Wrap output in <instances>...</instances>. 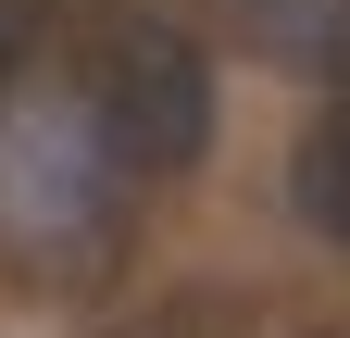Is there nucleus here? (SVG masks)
Masks as SVG:
<instances>
[{"instance_id": "nucleus-1", "label": "nucleus", "mask_w": 350, "mask_h": 338, "mask_svg": "<svg viewBox=\"0 0 350 338\" xmlns=\"http://www.w3.org/2000/svg\"><path fill=\"white\" fill-rule=\"evenodd\" d=\"M125 163H113V125L88 88L38 75V88L0 101V250L38 276H88L125 226Z\"/></svg>"}, {"instance_id": "nucleus-2", "label": "nucleus", "mask_w": 350, "mask_h": 338, "mask_svg": "<svg viewBox=\"0 0 350 338\" xmlns=\"http://www.w3.org/2000/svg\"><path fill=\"white\" fill-rule=\"evenodd\" d=\"M88 101H100L125 176H188V163L213 151V63H200L175 25L113 38V63H100V88H88Z\"/></svg>"}, {"instance_id": "nucleus-4", "label": "nucleus", "mask_w": 350, "mask_h": 338, "mask_svg": "<svg viewBox=\"0 0 350 338\" xmlns=\"http://www.w3.org/2000/svg\"><path fill=\"white\" fill-rule=\"evenodd\" d=\"M238 25H250L288 75H338V63H350V0H238Z\"/></svg>"}, {"instance_id": "nucleus-3", "label": "nucleus", "mask_w": 350, "mask_h": 338, "mask_svg": "<svg viewBox=\"0 0 350 338\" xmlns=\"http://www.w3.org/2000/svg\"><path fill=\"white\" fill-rule=\"evenodd\" d=\"M288 213L313 226L325 250H350V101L313 113V138H300V163H288Z\"/></svg>"}]
</instances>
